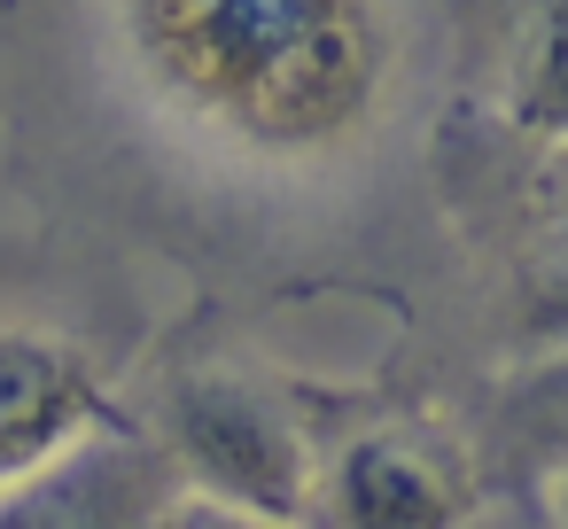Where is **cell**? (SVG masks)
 <instances>
[{
  "label": "cell",
  "instance_id": "1",
  "mask_svg": "<svg viewBox=\"0 0 568 529\" xmlns=\"http://www.w3.org/2000/svg\"><path fill=\"white\" fill-rule=\"evenodd\" d=\"M436 0H0V164L187 281L304 273L420 141Z\"/></svg>",
  "mask_w": 568,
  "mask_h": 529
},
{
  "label": "cell",
  "instance_id": "2",
  "mask_svg": "<svg viewBox=\"0 0 568 529\" xmlns=\"http://www.w3.org/2000/svg\"><path fill=\"white\" fill-rule=\"evenodd\" d=\"M149 343L156 312L133 250L63 218L0 234V498L133 405Z\"/></svg>",
  "mask_w": 568,
  "mask_h": 529
},
{
  "label": "cell",
  "instance_id": "3",
  "mask_svg": "<svg viewBox=\"0 0 568 529\" xmlns=\"http://www.w3.org/2000/svg\"><path fill=\"white\" fill-rule=\"evenodd\" d=\"M141 405L164 428L187 490L219 498L242 529L320 521L312 382L242 350L211 312L156 327V343L141 358Z\"/></svg>",
  "mask_w": 568,
  "mask_h": 529
},
{
  "label": "cell",
  "instance_id": "4",
  "mask_svg": "<svg viewBox=\"0 0 568 529\" xmlns=\"http://www.w3.org/2000/svg\"><path fill=\"white\" fill-rule=\"evenodd\" d=\"M320 428V521L343 529H459L483 513V459L475 436L428 413H351L335 389L312 382Z\"/></svg>",
  "mask_w": 568,
  "mask_h": 529
},
{
  "label": "cell",
  "instance_id": "5",
  "mask_svg": "<svg viewBox=\"0 0 568 529\" xmlns=\"http://www.w3.org/2000/svg\"><path fill=\"white\" fill-rule=\"evenodd\" d=\"M180 490L187 475L133 382L125 413L94 420L79 444H63L40 475L0 498V529H164Z\"/></svg>",
  "mask_w": 568,
  "mask_h": 529
},
{
  "label": "cell",
  "instance_id": "6",
  "mask_svg": "<svg viewBox=\"0 0 568 529\" xmlns=\"http://www.w3.org/2000/svg\"><path fill=\"white\" fill-rule=\"evenodd\" d=\"M459 102L514 141H568V0H444Z\"/></svg>",
  "mask_w": 568,
  "mask_h": 529
},
{
  "label": "cell",
  "instance_id": "7",
  "mask_svg": "<svg viewBox=\"0 0 568 529\" xmlns=\"http://www.w3.org/2000/svg\"><path fill=\"white\" fill-rule=\"evenodd\" d=\"M475 459H483V482L521 475L529 490H545V475L568 467V335L537 343L529 358H514L490 382L483 428H475Z\"/></svg>",
  "mask_w": 568,
  "mask_h": 529
},
{
  "label": "cell",
  "instance_id": "8",
  "mask_svg": "<svg viewBox=\"0 0 568 529\" xmlns=\"http://www.w3.org/2000/svg\"><path fill=\"white\" fill-rule=\"evenodd\" d=\"M537 498H545V513H552V521H560V529H568V467H552V475H545V490H537Z\"/></svg>",
  "mask_w": 568,
  "mask_h": 529
}]
</instances>
